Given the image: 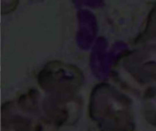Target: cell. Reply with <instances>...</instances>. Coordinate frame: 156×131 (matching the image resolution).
Wrapping results in <instances>:
<instances>
[{"instance_id":"6da1fadb","label":"cell","mask_w":156,"mask_h":131,"mask_svg":"<svg viewBox=\"0 0 156 131\" xmlns=\"http://www.w3.org/2000/svg\"><path fill=\"white\" fill-rule=\"evenodd\" d=\"M144 114L147 122L156 127V87L149 88L144 92Z\"/></svg>"},{"instance_id":"7a4b0ae2","label":"cell","mask_w":156,"mask_h":131,"mask_svg":"<svg viewBox=\"0 0 156 131\" xmlns=\"http://www.w3.org/2000/svg\"><path fill=\"white\" fill-rule=\"evenodd\" d=\"M0 84H1V82H0Z\"/></svg>"}]
</instances>
